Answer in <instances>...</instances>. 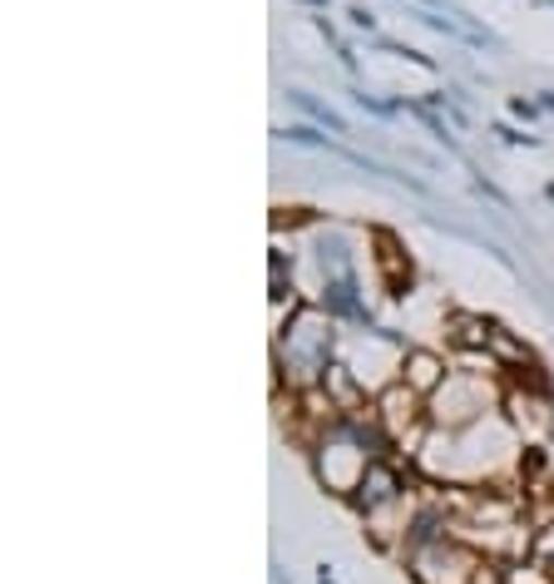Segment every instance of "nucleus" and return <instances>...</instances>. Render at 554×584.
Returning a JSON list of instances; mask_svg holds the SVG:
<instances>
[{
  "mask_svg": "<svg viewBox=\"0 0 554 584\" xmlns=\"http://www.w3.org/2000/svg\"><path fill=\"white\" fill-rule=\"evenodd\" d=\"M491 352H495V362H515V367H525V362H530V352H525L520 342H510L501 327L491 332Z\"/></svg>",
  "mask_w": 554,
  "mask_h": 584,
  "instance_id": "1a4fd4ad",
  "label": "nucleus"
},
{
  "mask_svg": "<svg viewBox=\"0 0 554 584\" xmlns=\"http://www.w3.org/2000/svg\"><path fill=\"white\" fill-rule=\"evenodd\" d=\"M505 406H510V416H515V426H520V431H530V436H550V426H554V406H550V397H544V381H534L530 391L515 387L510 397H505Z\"/></svg>",
  "mask_w": 554,
  "mask_h": 584,
  "instance_id": "39448f33",
  "label": "nucleus"
},
{
  "mask_svg": "<svg viewBox=\"0 0 554 584\" xmlns=\"http://www.w3.org/2000/svg\"><path fill=\"white\" fill-rule=\"evenodd\" d=\"M352 500L362 506L376 545H392V535L406 531V520H411V510H406V486H401V476H396V465H386V461H376L372 471H366L362 490H357Z\"/></svg>",
  "mask_w": 554,
  "mask_h": 584,
  "instance_id": "20e7f679",
  "label": "nucleus"
},
{
  "mask_svg": "<svg viewBox=\"0 0 554 584\" xmlns=\"http://www.w3.org/2000/svg\"><path fill=\"white\" fill-rule=\"evenodd\" d=\"M406 570H411L416 584H475L485 564L460 540H446L431 520H416L411 545H406Z\"/></svg>",
  "mask_w": 554,
  "mask_h": 584,
  "instance_id": "f03ea898",
  "label": "nucleus"
},
{
  "mask_svg": "<svg viewBox=\"0 0 554 584\" xmlns=\"http://www.w3.org/2000/svg\"><path fill=\"white\" fill-rule=\"evenodd\" d=\"M505 584H554V580L540 574L534 564H510V570H505Z\"/></svg>",
  "mask_w": 554,
  "mask_h": 584,
  "instance_id": "9d476101",
  "label": "nucleus"
},
{
  "mask_svg": "<svg viewBox=\"0 0 554 584\" xmlns=\"http://www.w3.org/2000/svg\"><path fill=\"white\" fill-rule=\"evenodd\" d=\"M288 139H298V144H322V134L308 130V124H298V130H288Z\"/></svg>",
  "mask_w": 554,
  "mask_h": 584,
  "instance_id": "9b49d317",
  "label": "nucleus"
},
{
  "mask_svg": "<svg viewBox=\"0 0 554 584\" xmlns=\"http://www.w3.org/2000/svg\"><path fill=\"white\" fill-rule=\"evenodd\" d=\"M327 352H332V323L317 307H298L277 337V367H288L292 377L317 381L327 372Z\"/></svg>",
  "mask_w": 554,
  "mask_h": 584,
  "instance_id": "7ed1b4c3",
  "label": "nucleus"
},
{
  "mask_svg": "<svg viewBox=\"0 0 554 584\" xmlns=\"http://www.w3.org/2000/svg\"><path fill=\"white\" fill-rule=\"evenodd\" d=\"M491 332L495 327L485 323V317H470V313L450 317V342L456 346H480V352H485V346H491Z\"/></svg>",
  "mask_w": 554,
  "mask_h": 584,
  "instance_id": "6e6552de",
  "label": "nucleus"
},
{
  "mask_svg": "<svg viewBox=\"0 0 554 584\" xmlns=\"http://www.w3.org/2000/svg\"><path fill=\"white\" fill-rule=\"evenodd\" d=\"M312 461H317V480L332 496H357L366 480V471L376 465V441L362 436V422H327L312 446Z\"/></svg>",
  "mask_w": 554,
  "mask_h": 584,
  "instance_id": "f257e3e1",
  "label": "nucleus"
},
{
  "mask_svg": "<svg viewBox=\"0 0 554 584\" xmlns=\"http://www.w3.org/2000/svg\"><path fill=\"white\" fill-rule=\"evenodd\" d=\"M441 381H446V367H441V357H431V352H411L406 357V387L421 391V397H436Z\"/></svg>",
  "mask_w": 554,
  "mask_h": 584,
  "instance_id": "0eeeda50",
  "label": "nucleus"
},
{
  "mask_svg": "<svg viewBox=\"0 0 554 584\" xmlns=\"http://www.w3.org/2000/svg\"><path fill=\"white\" fill-rule=\"evenodd\" d=\"M416 416H421V391H411L406 381L376 401V426H382L386 436H401L406 441V426H416Z\"/></svg>",
  "mask_w": 554,
  "mask_h": 584,
  "instance_id": "423d86ee",
  "label": "nucleus"
}]
</instances>
